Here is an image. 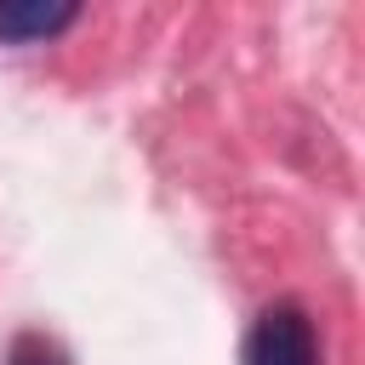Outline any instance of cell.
Listing matches in <instances>:
<instances>
[{
    "label": "cell",
    "instance_id": "7a4b0ae2",
    "mask_svg": "<svg viewBox=\"0 0 365 365\" xmlns=\"http://www.w3.org/2000/svg\"><path fill=\"white\" fill-rule=\"evenodd\" d=\"M74 17H80V6H68V0H6L0 6V40L6 46H40V40H57Z\"/></svg>",
    "mask_w": 365,
    "mask_h": 365
},
{
    "label": "cell",
    "instance_id": "6da1fadb",
    "mask_svg": "<svg viewBox=\"0 0 365 365\" xmlns=\"http://www.w3.org/2000/svg\"><path fill=\"white\" fill-rule=\"evenodd\" d=\"M245 365H319V336L314 319L297 302H274L257 314L245 336Z\"/></svg>",
    "mask_w": 365,
    "mask_h": 365
},
{
    "label": "cell",
    "instance_id": "3957f363",
    "mask_svg": "<svg viewBox=\"0 0 365 365\" xmlns=\"http://www.w3.org/2000/svg\"><path fill=\"white\" fill-rule=\"evenodd\" d=\"M6 365H74L51 336H40V331H23L17 342H11V354H6Z\"/></svg>",
    "mask_w": 365,
    "mask_h": 365
}]
</instances>
